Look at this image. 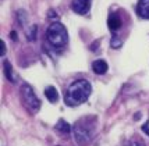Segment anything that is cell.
<instances>
[{
  "instance_id": "10",
  "label": "cell",
  "mask_w": 149,
  "mask_h": 146,
  "mask_svg": "<svg viewBox=\"0 0 149 146\" xmlns=\"http://www.w3.org/2000/svg\"><path fill=\"white\" fill-rule=\"evenodd\" d=\"M3 65H4V74H6L7 79H10L11 82H14L15 79H14V74H13V68H11V64L8 63V61H4V63H3Z\"/></svg>"
},
{
  "instance_id": "3",
  "label": "cell",
  "mask_w": 149,
  "mask_h": 146,
  "mask_svg": "<svg viewBox=\"0 0 149 146\" xmlns=\"http://www.w3.org/2000/svg\"><path fill=\"white\" fill-rule=\"evenodd\" d=\"M95 120L89 121V118H85L77 122V125L74 127V138L78 143L85 145L88 142H91V139L95 135Z\"/></svg>"
},
{
  "instance_id": "11",
  "label": "cell",
  "mask_w": 149,
  "mask_h": 146,
  "mask_svg": "<svg viewBox=\"0 0 149 146\" xmlns=\"http://www.w3.org/2000/svg\"><path fill=\"white\" fill-rule=\"evenodd\" d=\"M56 129H58V131H61V132L68 133L70 131H71V127L68 125V122H65V121L60 120V121L57 122V125H56Z\"/></svg>"
},
{
  "instance_id": "7",
  "label": "cell",
  "mask_w": 149,
  "mask_h": 146,
  "mask_svg": "<svg viewBox=\"0 0 149 146\" xmlns=\"http://www.w3.org/2000/svg\"><path fill=\"white\" fill-rule=\"evenodd\" d=\"M107 63L104 61V60H96V61H93V64H92V70H93V72L95 74H97V75H103V74H106L107 72Z\"/></svg>"
},
{
  "instance_id": "12",
  "label": "cell",
  "mask_w": 149,
  "mask_h": 146,
  "mask_svg": "<svg viewBox=\"0 0 149 146\" xmlns=\"http://www.w3.org/2000/svg\"><path fill=\"white\" fill-rule=\"evenodd\" d=\"M35 31H36V26L32 25V32L29 31V35H28V38L31 39V40H35Z\"/></svg>"
},
{
  "instance_id": "1",
  "label": "cell",
  "mask_w": 149,
  "mask_h": 146,
  "mask_svg": "<svg viewBox=\"0 0 149 146\" xmlns=\"http://www.w3.org/2000/svg\"><path fill=\"white\" fill-rule=\"evenodd\" d=\"M91 92H92L91 83L88 82L86 79H78V81L72 82L68 86L67 92H65L64 100L68 106L75 107V106H79L84 102H86V99L89 97Z\"/></svg>"
},
{
  "instance_id": "6",
  "label": "cell",
  "mask_w": 149,
  "mask_h": 146,
  "mask_svg": "<svg viewBox=\"0 0 149 146\" xmlns=\"http://www.w3.org/2000/svg\"><path fill=\"white\" fill-rule=\"evenodd\" d=\"M136 13L143 19H149V0H139L136 6Z\"/></svg>"
},
{
  "instance_id": "8",
  "label": "cell",
  "mask_w": 149,
  "mask_h": 146,
  "mask_svg": "<svg viewBox=\"0 0 149 146\" xmlns=\"http://www.w3.org/2000/svg\"><path fill=\"white\" fill-rule=\"evenodd\" d=\"M45 96L47 97V100L52 103H56L58 100V92L54 86H47L45 89Z\"/></svg>"
},
{
  "instance_id": "9",
  "label": "cell",
  "mask_w": 149,
  "mask_h": 146,
  "mask_svg": "<svg viewBox=\"0 0 149 146\" xmlns=\"http://www.w3.org/2000/svg\"><path fill=\"white\" fill-rule=\"evenodd\" d=\"M107 25L111 31H117L120 26H121V18L117 15V14H111L109 17V21H107Z\"/></svg>"
},
{
  "instance_id": "4",
  "label": "cell",
  "mask_w": 149,
  "mask_h": 146,
  "mask_svg": "<svg viewBox=\"0 0 149 146\" xmlns=\"http://www.w3.org/2000/svg\"><path fill=\"white\" fill-rule=\"evenodd\" d=\"M21 96H22V100H24L25 107L29 111H32V113L39 111V108H40V100L38 99V96L35 95L33 89L29 85H26V83L22 85V88H21Z\"/></svg>"
},
{
  "instance_id": "13",
  "label": "cell",
  "mask_w": 149,
  "mask_h": 146,
  "mask_svg": "<svg viewBox=\"0 0 149 146\" xmlns=\"http://www.w3.org/2000/svg\"><path fill=\"white\" fill-rule=\"evenodd\" d=\"M1 53H0V54H1V56H4V54H6V44H4V42H3V40H1Z\"/></svg>"
},
{
  "instance_id": "2",
  "label": "cell",
  "mask_w": 149,
  "mask_h": 146,
  "mask_svg": "<svg viewBox=\"0 0 149 146\" xmlns=\"http://www.w3.org/2000/svg\"><path fill=\"white\" fill-rule=\"evenodd\" d=\"M46 36H47V40L49 43L52 44L53 47L56 49H61L64 47L67 42H68V33H67V29L63 24L60 22H53L50 24V26L47 28V32H46Z\"/></svg>"
},
{
  "instance_id": "5",
  "label": "cell",
  "mask_w": 149,
  "mask_h": 146,
  "mask_svg": "<svg viewBox=\"0 0 149 146\" xmlns=\"http://www.w3.org/2000/svg\"><path fill=\"white\" fill-rule=\"evenodd\" d=\"M91 3H92V0H72L71 1V8H72L74 13L84 15V14H86L88 11H89Z\"/></svg>"
}]
</instances>
